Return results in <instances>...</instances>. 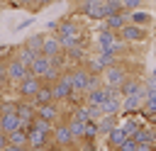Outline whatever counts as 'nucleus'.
Segmentation results:
<instances>
[{
	"label": "nucleus",
	"mask_w": 156,
	"mask_h": 151,
	"mask_svg": "<svg viewBox=\"0 0 156 151\" xmlns=\"http://www.w3.org/2000/svg\"><path fill=\"white\" fill-rule=\"evenodd\" d=\"M56 37L61 39L63 49L68 46H76V44H83V46H90L88 44V37H85V29L80 24V19H76V15H66L58 19V29H56Z\"/></svg>",
	"instance_id": "obj_1"
},
{
	"label": "nucleus",
	"mask_w": 156,
	"mask_h": 151,
	"mask_svg": "<svg viewBox=\"0 0 156 151\" xmlns=\"http://www.w3.org/2000/svg\"><path fill=\"white\" fill-rule=\"evenodd\" d=\"M71 15H78V17H85V19H93V22H100L107 17L105 12V0H88V2H73V10Z\"/></svg>",
	"instance_id": "obj_2"
},
{
	"label": "nucleus",
	"mask_w": 156,
	"mask_h": 151,
	"mask_svg": "<svg viewBox=\"0 0 156 151\" xmlns=\"http://www.w3.org/2000/svg\"><path fill=\"white\" fill-rule=\"evenodd\" d=\"M127 76H132V71H129V63H127L124 58H119L115 66H107V68L102 71V85L119 88V85L124 83V78H127Z\"/></svg>",
	"instance_id": "obj_3"
},
{
	"label": "nucleus",
	"mask_w": 156,
	"mask_h": 151,
	"mask_svg": "<svg viewBox=\"0 0 156 151\" xmlns=\"http://www.w3.org/2000/svg\"><path fill=\"white\" fill-rule=\"evenodd\" d=\"M119 39L122 41H127V44H141V41H146L149 39V27H141V24H132V22H127L119 32Z\"/></svg>",
	"instance_id": "obj_4"
},
{
	"label": "nucleus",
	"mask_w": 156,
	"mask_h": 151,
	"mask_svg": "<svg viewBox=\"0 0 156 151\" xmlns=\"http://www.w3.org/2000/svg\"><path fill=\"white\" fill-rule=\"evenodd\" d=\"M51 141L56 144V146H61V149H73L76 146V139H73V134H71V129H68V124H66V119H58V122H54V132H51Z\"/></svg>",
	"instance_id": "obj_5"
},
{
	"label": "nucleus",
	"mask_w": 156,
	"mask_h": 151,
	"mask_svg": "<svg viewBox=\"0 0 156 151\" xmlns=\"http://www.w3.org/2000/svg\"><path fill=\"white\" fill-rule=\"evenodd\" d=\"M29 76V66L24 63V61H20L17 58V54L15 56H10L7 58V80H10V85L15 88L22 78H27Z\"/></svg>",
	"instance_id": "obj_6"
},
{
	"label": "nucleus",
	"mask_w": 156,
	"mask_h": 151,
	"mask_svg": "<svg viewBox=\"0 0 156 151\" xmlns=\"http://www.w3.org/2000/svg\"><path fill=\"white\" fill-rule=\"evenodd\" d=\"M44 80L41 78H37V76H27V78H22L17 85H15V93H17V97H22V100H34V95H37V90H39V85H41Z\"/></svg>",
	"instance_id": "obj_7"
},
{
	"label": "nucleus",
	"mask_w": 156,
	"mask_h": 151,
	"mask_svg": "<svg viewBox=\"0 0 156 151\" xmlns=\"http://www.w3.org/2000/svg\"><path fill=\"white\" fill-rule=\"evenodd\" d=\"M51 90H54V100H56V102H66V100H68V95L73 93V85H71V71H68V68L61 73V78H58L56 83H51Z\"/></svg>",
	"instance_id": "obj_8"
},
{
	"label": "nucleus",
	"mask_w": 156,
	"mask_h": 151,
	"mask_svg": "<svg viewBox=\"0 0 156 151\" xmlns=\"http://www.w3.org/2000/svg\"><path fill=\"white\" fill-rule=\"evenodd\" d=\"M24 129H27V144H29V146H37V149H46V146L51 144V134L34 129V127H32V122H29V124H24Z\"/></svg>",
	"instance_id": "obj_9"
},
{
	"label": "nucleus",
	"mask_w": 156,
	"mask_h": 151,
	"mask_svg": "<svg viewBox=\"0 0 156 151\" xmlns=\"http://www.w3.org/2000/svg\"><path fill=\"white\" fill-rule=\"evenodd\" d=\"M17 117L22 119V127L29 124V122L37 117V105H34L32 100H22V97H17Z\"/></svg>",
	"instance_id": "obj_10"
},
{
	"label": "nucleus",
	"mask_w": 156,
	"mask_h": 151,
	"mask_svg": "<svg viewBox=\"0 0 156 151\" xmlns=\"http://www.w3.org/2000/svg\"><path fill=\"white\" fill-rule=\"evenodd\" d=\"M41 54H44V56H49V58H54V56L63 54V44H61V39L56 37V32L44 34V51H41Z\"/></svg>",
	"instance_id": "obj_11"
},
{
	"label": "nucleus",
	"mask_w": 156,
	"mask_h": 151,
	"mask_svg": "<svg viewBox=\"0 0 156 151\" xmlns=\"http://www.w3.org/2000/svg\"><path fill=\"white\" fill-rule=\"evenodd\" d=\"M139 90H144V80L139 78V76H127L124 78V83L119 85V93H122V97H127V95H134V93H139Z\"/></svg>",
	"instance_id": "obj_12"
},
{
	"label": "nucleus",
	"mask_w": 156,
	"mask_h": 151,
	"mask_svg": "<svg viewBox=\"0 0 156 151\" xmlns=\"http://www.w3.org/2000/svg\"><path fill=\"white\" fill-rule=\"evenodd\" d=\"M37 114L44 117V119H49V122H58V119H63V117H61V107H58V102L37 105Z\"/></svg>",
	"instance_id": "obj_13"
},
{
	"label": "nucleus",
	"mask_w": 156,
	"mask_h": 151,
	"mask_svg": "<svg viewBox=\"0 0 156 151\" xmlns=\"http://www.w3.org/2000/svg\"><path fill=\"white\" fill-rule=\"evenodd\" d=\"M49 68H51V58H49V56H44V54H39V56L29 63V73H32V76H37V78H44Z\"/></svg>",
	"instance_id": "obj_14"
},
{
	"label": "nucleus",
	"mask_w": 156,
	"mask_h": 151,
	"mask_svg": "<svg viewBox=\"0 0 156 151\" xmlns=\"http://www.w3.org/2000/svg\"><path fill=\"white\" fill-rule=\"evenodd\" d=\"M119 39V34L117 32H112V29H105V32H98V39H95V44H98V51H110L112 49V44Z\"/></svg>",
	"instance_id": "obj_15"
},
{
	"label": "nucleus",
	"mask_w": 156,
	"mask_h": 151,
	"mask_svg": "<svg viewBox=\"0 0 156 151\" xmlns=\"http://www.w3.org/2000/svg\"><path fill=\"white\" fill-rule=\"evenodd\" d=\"M119 124V114H102L98 119V129H100V136H107L115 127Z\"/></svg>",
	"instance_id": "obj_16"
},
{
	"label": "nucleus",
	"mask_w": 156,
	"mask_h": 151,
	"mask_svg": "<svg viewBox=\"0 0 156 151\" xmlns=\"http://www.w3.org/2000/svg\"><path fill=\"white\" fill-rule=\"evenodd\" d=\"M32 102H34V105H46V102H56V100H54V90H51V85H49V83H41Z\"/></svg>",
	"instance_id": "obj_17"
},
{
	"label": "nucleus",
	"mask_w": 156,
	"mask_h": 151,
	"mask_svg": "<svg viewBox=\"0 0 156 151\" xmlns=\"http://www.w3.org/2000/svg\"><path fill=\"white\" fill-rule=\"evenodd\" d=\"M66 124H68V129H71L73 139H76V141H80V139H83V134H85V122H83V119H78V117H73V114H68V117H66Z\"/></svg>",
	"instance_id": "obj_18"
},
{
	"label": "nucleus",
	"mask_w": 156,
	"mask_h": 151,
	"mask_svg": "<svg viewBox=\"0 0 156 151\" xmlns=\"http://www.w3.org/2000/svg\"><path fill=\"white\" fill-rule=\"evenodd\" d=\"M129 22L132 24H141V27H149L154 22V15L149 10H132L129 12Z\"/></svg>",
	"instance_id": "obj_19"
},
{
	"label": "nucleus",
	"mask_w": 156,
	"mask_h": 151,
	"mask_svg": "<svg viewBox=\"0 0 156 151\" xmlns=\"http://www.w3.org/2000/svg\"><path fill=\"white\" fill-rule=\"evenodd\" d=\"M105 100H107V90H105V85H100V88L85 93V102H88V105H102Z\"/></svg>",
	"instance_id": "obj_20"
},
{
	"label": "nucleus",
	"mask_w": 156,
	"mask_h": 151,
	"mask_svg": "<svg viewBox=\"0 0 156 151\" xmlns=\"http://www.w3.org/2000/svg\"><path fill=\"white\" fill-rule=\"evenodd\" d=\"M102 112H105V114H122V95L107 97V100L102 102Z\"/></svg>",
	"instance_id": "obj_21"
},
{
	"label": "nucleus",
	"mask_w": 156,
	"mask_h": 151,
	"mask_svg": "<svg viewBox=\"0 0 156 151\" xmlns=\"http://www.w3.org/2000/svg\"><path fill=\"white\" fill-rule=\"evenodd\" d=\"M124 139H127V134H124V129H122L119 124H117V127H115V129H112V132L107 134V141H110L112 151H117V149H119V146L124 144Z\"/></svg>",
	"instance_id": "obj_22"
},
{
	"label": "nucleus",
	"mask_w": 156,
	"mask_h": 151,
	"mask_svg": "<svg viewBox=\"0 0 156 151\" xmlns=\"http://www.w3.org/2000/svg\"><path fill=\"white\" fill-rule=\"evenodd\" d=\"M15 54H17V58H20V61H24L27 66H29V63H32V61H34V58L39 56V54H34V51H32V49H29L27 44H20V46L15 49Z\"/></svg>",
	"instance_id": "obj_23"
},
{
	"label": "nucleus",
	"mask_w": 156,
	"mask_h": 151,
	"mask_svg": "<svg viewBox=\"0 0 156 151\" xmlns=\"http://www.w3.org/2000/svg\"><path fill=\"white\" fill-rule=\"evenodd\" d=\"M7 141H10V144H20V146H29V144H27V129H24V127L15 129L12 134H7Z\"/></svg>",
	"instance_id": "obj_24"
},
{
	"label": "nucleus",
	"mask_w": 156,
	"mask_h": 151,
	"mask_svg": "<svg viewBox=\"0 0 156 151\" xmlns=\"http://www.w3.org/2000/svg\"><path fill=\"white\" fill-rule=\"evenodd\" d=\"M24 44H27L34 54H41V51H44V34H32Z\"/></svg>",
	"instance_id": "obj_25"
},
{
	"label": "nucleus",
	"mask_w": 156,
	"mask_h": 151,
	"mask_svg": "<svg viewBox=\"0 0 156 151\" xmlns=\"http://www.w3.org/2000/svg\"><path fill=\"white\" fill-rule=\"evenodd\" d=\"M98 136H100L98 122H95V119H88V122H85V134H83V139H88V141H98Z\"/></svg>",
	"instance_id": "obj_26"
},
{
	"label": "nucleus",
	"mask_w": 156,
	"mask_h": 151,
	"mask_svg": "<svg viewBox=\"0 0 156 151\" xmlns=\"http://www.w3.org/2000/svg\"><path fill=\"white\" fill-rule=\"evenodd\" d=\"M32 127H34V129H39V132H46V134H51V132H54V122H49V119H44V117H39V114L32 119Z\"/></svg>",
	"instance_id": "obj_27"
},
{
	"label": "nucleus",
	"mask_w": 156,
	"mask_h": 151,
	"mask_svg": "<svg viewBox=\"0 0 156 151\" xmlns=\"http://www.w3.org/2000/svg\"><path fill=\"white\" fill-rule=\"evenodd\" d=\"M119 127L124 129V134H127V136H134V134H136V132L141 129V124H139L136 119H132V114H129V117H127V119H124V122H122Z\"/></svg>",
	"instance_id": "obj_28"
},
{
	"label": "nucleus",
	"mask_w": 156,
	"mask_h": 151,
	"mask_svg": "<svg viewBox=\"0 0 156 151\" xmlns=\"http://www.w3.org/2000/svg\"><path fill=\"white\" fill-rule=\"evenodd\" d=\"M105 12H107V15L124 12V5H122V0H105Z\"/></svg>",
	"instance_id": "obj_29"
},
{
	"label": "nucleus",
	"mask_w": 156,
	"mask_h": 151,
	"mask_svg": "<svg viewBox=\"0 0 156 151\" xmlns=\"http://www.w3.org/2000/svg\"><path fill=\"white\" fill-rule=\"evenodd\" d=\"M122 5H124V10H146V0H122Z\"/></svg>",
	"instance_id": "obj_30"
},
{
	"label": "nucleus",
	"mask_w": 156,
	"mask_h": 151,
	"mask_svg": "<svg viewBox=\"0 0 156 151\" xmlns=\"http://www.w3.org/2000/svg\"><path fill=\"white\" fill-rule=\"evenodd\" d=\"M136 146H139V141H136L134 136H127V139H124V144H122L117 151H136Z\"/></svg>",
	"instance_id": "obj_31"
},
{
	"label": "nucleus",
	"mask_w": 156,
	"mask_h": 151,
	"mask_svg": "<svg viewBox=\"0 0 156 151\" xmlns=\"http://www.w3.org/2000/svg\"><path fill=\"white\" fill-rule=\"evenodd\" d=\"M12 7H34V0H7Z\"/></svg>",
	"instance_id": "obj_32"
},
{
	"label": "nucleus",
	"mask_w": 156,
	"mask_h": 151,
	"mask_svg": "<svg viewBox=\"0 0 156 151\" xmlns=\"http://www.w3.org/2000/svg\"><path fill=\"white\" fill-rule=\"evenodd\" d=\"M51 2H56V0H34V7H32V10H34V12H37V10H44V7H49Z\"/></svg>",
	"instance_id": "obj_33"
},
{
	"label": "nucleus",
	"mask_w": 156,
	"mask_h": 151,
	"mask_svg": "<svg viewBox=\"0 0 156 151\" xmlns=\"http://www.w3.org/2000/svg\"><path fill=\"white\" fill-rule=\"evenodd\" d=\"M29 146H20V144H7L5 146V151H27Z\"/></svg>",
	"instance_id": "obj_34"
},
{
	"label": "nucleus",
	"mask_w": 156,
	"mask_h": 151,
	"mask_svg": "<svg viewBox=\"0 0 156 151\" xmlns=\"http://www.w3.org/2000/svg\"><path fill=\"white\" fill-rule=\"evenodd\" d=\"M136 151H156V146H151V144H139Z\"/></svg>",
	"instance_id": "obj_35"
},
{
	"label": "nucleus",
	"mask_w": 156,
	"mask_h": 151,
	"mask_svg": "<svg viewBox=\"0 0 156 151\" xmlns=\"http://www.w3.org/2000/svg\"><path fill=\"white\" fill-rule=\"evenodd\" d=\"M7 144H10V141H7V134H2V132H0V149H5Z\"/></svg>",
	"instance_id": "obj_36"
},
{
	"label": "nucleus",
	"mask_w": 156,
	"mask_h": 151,
	"mask_svg": "<svg viewBox=\"0 0 156 151\" xmlns=\"http://www.w3.org/2000/svg\"><path fill=\"white\" fill-rule=\"evenodd\" d=\"M146 122H149L151 127H156V112H154V114H149V117H146Z\"/></svg>",
	"instance_id": "obj_37"
},
{
	"label": "nucleus",
	"mask_w": 156,
	"mask_h": 151,
	"mask_svg": "<svg viewBox=\"0 0 156 151\" xmlns=\"http://www.w3.org/2000/svg\"><path fill=\"white\" fill-rule=\"evenodd\" d=\"M29 24H32V19H24V22H22V24H20V27H17V29H27V27H29Z\"/></svg>",
	"instance_id": "obj_38"
},
{
	"label": "nucleus",
	"mask_w": 156,
	"mask_h": 151,
	"mask_svg": "<svg viewBox=\"0 0 156 151\" xmlns=\"http://www.w3.org/2000/svg\"><path fill=\"white\" fill-rule=\"evenodd\" d=\"M27 151H46V149H37V146H29Z\"/></svg>",
	"instance_id": "obj_39"
},
{
	"label": "nucleus",
	"mask_w": 156,
	"mask_h": 151,
	"mask_svg": "<svg viewBox=\"0 0 156 151\" xmlns=\"http://www.w3.org/2000/svg\"><path fill=\"white\" fill-rule=\"evenodd\" d=\"M151 76H156V66H154V71H151Z\"/></svg>",
	"instance_id": "obj_40"
}]
</instances>
